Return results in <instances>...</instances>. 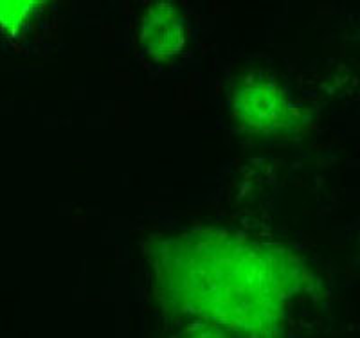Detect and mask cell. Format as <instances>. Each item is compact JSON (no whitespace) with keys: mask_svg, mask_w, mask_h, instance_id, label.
<instances>
[{"mask_svg":"<svg viewBox=\"0 0 360 338\" xmlns=\"http://www.w3.org/2000/svg\"><path fill=\"white\" fill-rule=\"evenodd\" d=\"M143 250L166 320L279 338L292 302L324 297L323 281L294 249L220 225L152 234Z\"/></svg>","mask_w":360,"mask_h":338,"instance_id":"6da1fadb","label":"cell"},{"mask_svg":"<svg viewBox=\"0 0 360 338\" xmlns=\"http://www.w3.org/2000/svg\"><path fill=\"white\" fill-rule=\"evenodd\" d=\"M231 112L238 128L252 137H295L310 122V114L299 106L278 79L249 72L231 90Z\"/></svg>","mask_w":360,"mask_h":338,"instance_id":"7a4b0ae2","label":"cell"},{"mask_svg":"<svg viewBox=\"0 0 360 338\" xmlns=\"http://www.w3.org/2000/svg\"><path fill=\"white\" fill-rule=\"evenodd\" d=\"M139 44L148 58L157 63L176 60L188 45V27L182 11L166 0L148 6L139 22Z\"/></svg>","mask_w":360,"mask_h":338,"instance_id":"3957f363","label":"cell"},{"mask_svg":"<svg viewBox=\"0 0 360 338\" xmlns=\"http://www.w3.org/2000/svg\"><path fill=\"white\" fill-rule=\"evenodd\" d=\"M40 6L41 2L37 0H0V31L18 37L33 20Z\"/></svg>","mask_w":360,"mask_h":338,"instance_id":"277c9868","label":"cell"},{"mask_svg":"<svg viewBox=\"0 0 360 338\" xmlns=\"http://www.w3.org/2000/svg\"><path fill=\"white\" fill-rule=\"evenodd\" d=\"M173 338H233V334L211 322L188 320Z\"/></svg>","mask_w":360,"mask_h":338,"instance_id":"5b68a950","label":"cell"}]
</instances>
